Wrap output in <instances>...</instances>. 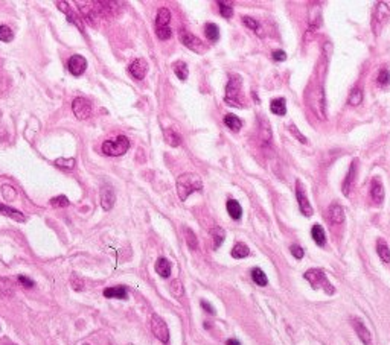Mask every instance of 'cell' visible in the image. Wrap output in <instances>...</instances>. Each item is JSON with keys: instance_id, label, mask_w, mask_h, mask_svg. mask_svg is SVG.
<instances>
[{"instance_id": "484cf974", "label": "cell", "mask_w": 390, "mask_h": 345, "mask_svg": "<svg viewBox=\"0 0 390 345\" xmlns=\"http://www.w3.org/2000/svg\"><path fill=\"white\" fill-rule=\"evenodd\" d=\"M224 125H226L230 131L236 133V131L241 130L242 122H241V119H239L238 116H235V114H226V116H224Z\"/></svg>"}, {"instance_id": "83f0119b", "label": "cell", "mask_w": 390, "mask_h": 345, "mask_svg": "<svg viewBox=\"0 0 390 345\" xmlns=\"http://www.w3.org/2000/svg\"><path fill=\"white\" fill-rule=\"evenodd\" d=\"M210 236H212V239H213V248L218 250L219 246H221V243L224 242V239H226L224 230H223L221 227H213V228L210 230Z\"/></svg>"}, {"instance_id": "277c9868", "label": "cell", "mask_w": 390, "mask_h": 345, "mask_svg": "<svg viewBox=\"0 0 390 345\" xmlns=\"http://www.w3.org/2000/svg\"><path fill=\"white\" fill-rule=\"evenodd\" d=\"M390 17V8L386 2H377L375 3V9H374V15H372V31L375 35H380L383 28L386 26V23Z\"/></svg>"}, {"instance_id": "44dd1931", "label": "cell", "mask_w": 390, "mask_h": 345, "mask_svg": "<svg viewBox=\"0 0 390 345\" xmlns=\"http://www.w3.org/2000/svg\"><path fill=\"white\" fill-rule=\"evenodd\" d=\"M156 273L160 277L168 278L171 276V263H169V260H166L165 257L157 259V262H156Z\"/></svg>"}, {"instance_id": "9c48e42d", "label": "cell", "mask_w": 390, "mask_h": 345, "mask_svg": "<svg viewBox=\"0 0 390 345\" xmlns=\"http://www.w3.org/2000/svg\"><path fill=\"white\" fill-rule=\"evenodd\" d=\"M296 198H297V203H299V208L302 211V214L305 216H311L312 214V207H311V203L306 196V192H305V187L302 184V181H296Z\"/></svg>"}, {"instance_id": "74e56055", "label": "cell", "mask_w": 390, "mask_h": 345, "mask_svg": "<svg viewBox=\"0 0 390 345\" xmlns=\"http://www.w3.org/2000/svg\"><path fill=\"white\" fill-rule=\"evenodd\" d=\"M169 290H171V293H173L176 298H180L182 295L185 293V289H183V284H182L180 280H174L173 283H171L169 284Z\"/></svg>"}, {"instance_id": "7402d4cb", "label": "cell", "mask_w": 390, "mask_h": 345, "mask_svg": "<svg viewBox=\"0 0 390 345\" xmlns=\"http://www.w3.org/2000/svg\"><path fill=\"white\" fill-rule=\"evenodd\" d=\"M377 253L384 263H390V248L384 239L377 240Z\"/></svg>"}, {"instance_id": "f907efd6", "label": "cell", "mask_w": 390, "mask_h": 345, "mask_svg": "<svg viewBox=\"0 0 390 345\" xmlns=\"http://www.w3.org/2000/svg\"><path fill=\"white\" fill-rule=\"evenodd\" d=\"M200 304H201V307H203V309H204V310H206L209 315H215V309H213V307H212V306H210V304H209L206 300H201V303H200Z\"/></svg>"}, {"instance_id": "d6a6232c", "label": "cell", "mask_w": 390, "mask_h": 345, "mask_svg": "<svg viewBox=\"0 0 390 345\" xmlns=\"http://www.w3.org/2000/svg\"><path fill=\"white\" fill-rule=\"evenodd\" d=\"M173 69H174V73H176L180 81H186L188 79V66H186V63L177 61V63L173 64Z\"/></svg>"}, {"instance_id": "1f68e13d", "label": "cell", "mask_w": 390, "mask_h": 345, "mask_svg": "<svg viewBox=\"0 0 390 345\" xmlns=\"http://www.w3.org/2000/svg\"><path fill=\"white\" fill-rule=\"evenodd\" d=\"M252 278L258 286H267L268 284V278L265 276V273L261 268H253L252 269Z\"/></svg>"}, {"instance_id": "e0dca14e", "label": "cell", "mask_w": 390, "mask_h": 345, "mask_svg": "<svg viewBox=\"0 0 390 345\" xmlns=\"http://www.w3.org/2000/svg\"><path fill=\"white\" fill-rule=\"evenodd\" d=\"M57 6H58L60 11H63V12L67 15V20H69L70 23H73L78 29L83 31V21H81V18L69 8V3H67V2H57Z\"/></svg>"}, {"instance_id": "f546056e", "label": "cell", "mask_w": 390, "mask_h": 345, "mask_svg": "<svg viewBox=\"0 0 390 345\" xmlns=\"http://www.w3.org/2000/svg\"><path fill=\"white\" fill-rule=\"evenodd\" d=\"M270 110L276 116H285L287 114V107H285V99L284 97H278L270 102Z\"/></svg>"}, {"instance_id": "816d5d0a", "label": "cell", "mask_w": 390, "mask_h": 345, "mask_svg": "<svg viewBox=\"0 0 390 345\" xmlns=\"http://www.w3.org/2000/svg\"><path fill=\"white\" fill-rule=\"evenodd\" d=\"M226 345H241V342L238 339H227L226 341Z\"/></svg>"}, {"instance_id": "f1b7e54d", "label": "cell", "mask_w": 390, "mask_h": 345, "mask_svg": "<svg viewBox=\"0 0 390 345\" xmlns=\"http://www.w3.org/2000/svg\"><path fill=\"white\" fill-rule=\"evenodd\" d=\"M204 35L210 43H216L219 40V28L215 23H207L204 26Z\"/></svg>"}, {"instance_id": "ab89813d", "label": "cell", "mask_w": 390, "mask_h": 345, "mask_svg": "<svg viewBox=\"0 0 390 345\" xmlns=\"http://www.w3.org/2000/svg\"><path fill=\"white\" fill-rule=\"evenodd\" d=\"M69 204H70V203H69V200L66 198L64 195H58V196H55V198L51 200V206L55 207V208H64V207H67Z\"/></svg>"}, {"instance_id": "30bf717a", "label": "cell", "mask_w": 390, "mask_h": 345, "mask_svg": "<svg viewBox=\"0 0 390 345\" xmlns=\"http://www.w3.org/2000/svg\"><path fill=\"white\" fill-rule=\"evenodd\" d=\"M351 323H352V327H354L357 336L360 338V341H361L364 345H374V341H372V335H371V332L368 330V327L364 326V323L361 321L360 318L352 316V318H351Z\"/></svg>"}, {"instance_id": "3957f363", "label": "cell", "mask_w": 390, "mask_h": 345, "mask_svg": "<svg viewBox=\"0 0 390 345\" xmlns=\"http://www.w3.org/2000/svg\"><path fill=\"white\" fill-rule=\"evenodd\" d=\"M242 84H241V78L239 76H230V81L227 82L226 87V96L224 101L230 105V107H242L244 101H242Z\"/></svg>"}, {"instance_id": "7dc6e473", "label": "cell", "mask_w": 390, "mask_h": 345, "mask_svg": "<svg viewBox=\"0 0 390 345\" xmlns=\"http://www.w3.org/2000/svg\"><path fill=\"white\" fill-rule=\"evenodd\" d=\"M18 283H20L23 287H26V289H32V287L35 286L34 280H31V278L26 277V276H18Z\"/></svg>"}, {"instance_id": "7a4b0ae2", "label": "cell", "mask_w": 390, "mask_h": 345, "mask_svg": "<svg viewBox=\"0 0 390 345\" xmlns=\"http://www.w3.org/2000/svg\"><path fill=\"white\" fill-rule=\"evenodd\" d=\"M130 149V140L125 136H117L113 140H105L102 143V152L108 157L124 155Z\"/></svg>"}, {"instance_id": "7bdbcfd3", "label": "cell", "mask_w": 390, "mask_h": 345, "mask_svg": "<svg viewBox=\"0 0 390 345\" xmlns=\"http://www.w3.org/2000/svg\"><path fill=\"white\" fill-rule=\"evenodd\" d=\"M12 38H14V34L8 26H0V41L9 43V41H12Z\"/></svg>"}, {"instance_id": "d6986e66", "label": "cell", "mask_w": 390, "mask_h": 345, "mask_svg": "<svg viewBox=\"0 0 390 345\" xmlns=\"http://www.w3.org/2000/svg\"><path fill=\"white\" fill-rule=\"evenodd\" d=\"M104 297L105 298H117V300H127L128 292L125 286H113L104 289Z\"/></svg>"}, {"instance_id": "4316f807", "label": "cell", "mask_w": 390, "mask_h": 345, "mask_svg": "<svg viewBox=\"0 0 390 345\" xmlns=\"http://www.w3.org/2000/svg\"><path fill=\"white\" fill-rule=\"evenodd\" d=\"M311 236L314 239V242L319 245V246H323L326 243V234H325V230L320 227V225H312L311 228Z\"/></svg>"}, {"instance_id": "5bb4252c", "label": "cell", "mask_w": 390, "mask_h": 345, "mask_svg": "<svg viewBox=\"0 0 390 345\" xmlns=\"http://www.w3.org/2000/svg\"><path fill=\"white\" fill-rule=\"evenodd\" d=\"M114 201H116V193L113 190V187L110 186H102L101 189V206L105 211L111 210L113 206H114Z\"/></svg>"}, {"instance_id": "ffe728a7", "label": "cell", "mask_w": 390, "mask_h": 345, "mask_svg": "<svg viewBox=\"0 0 390 345\" xmlns=\"http://www.w3.org/2000/svg\"><path fill=\"white\" fill-rule=\"evenodd\" d=\"M0 213L11 217V219H14V220H17V222H24V220H26V217H24V214L21 211H18V210H15L12 207H8L5 204H0Z\"/></svg>"}, {"instance_id": "f35d334b", "label": "cell", "mask_w": 390, "mask_h": 345, "mask_svg": "<svg viewBox=\"0 0 390 345\" xmlns=\"http://www.w3.org/2000/svg\"><path fill=\"white\" fill-rule=\"evenodd\" d=\"M377 81H378V84H380L381 87H387V85L390 84V71L383 67V69L380 70V73H378Z\"/></svg>"}, {"instance_id": "4fadbf2b", "label": "cell", "mask_w": 390, "mask_h": 345, "mask_svg": "<svg viewBox=\"0 0 390 345\" xmlns=\"http://www.w3.org/2000/svg\"><path fill=\"white\" fill-rule=\"evenodd\" d=\"M328 219L332 225H340L345 222V210L340 204L332 203L328 208Z\"/></svg>"}, {"instance_id": "52a82bcc", "label": "cell", "mask_w": 390, "mask_h": 345, "mask_svg": "<svg viewBox=\"0 0 390 345\" xmlns=\"http://www.w3.org/2000/svg\"><path fill=\"white\" fill-rule=\"evenodd\" d=\"M72 110L75 117L80 120H86L92 116V104L86 97H75L72 102Z\"/></svg>"}, {"instance_id": "60d3db41", "label": "cell", "mask_w": 390, "mask_h": 345, "mask_svg": "<svg viewBox=\"0 0 390 345\" xmlns=\"http://www.w3.org/2000/svg\"><path fill=\"white\" fill-rule=\"evenodd\" d=\"M2 195H3V198H5L6 201H12L15 196H17V192H15V189H14L12 186L5 184V186H2Z\"/></svg>"}, {"instance_id": "8d00e7d4", "label": "cell", "mask_w": 390, "mask_h": 345, "mask_svg": "<svg viewBox=\"0 0 390 345\" xmlns=\"http://www.w3.org/2000/svg\"><path fill=\"white\" fill-rule=\"evenodd\" d=\"M185 234H186V243L191 250H197L198 248V240L197 236L194 234V231L191 228H185Z\"/></svg>"}, {"instance_id": "b9f144b4", "label": "cell", "mask_w": 390, "mask_h": 345, "mask_svg": "<svg viewBox=\"0 0 390 345\" xmlns=\"http://www.w3.org/2000/svg\"><path fill=\"white\" fill-rule=\"evenodd\" d=\"M242 23L246 24V26H247L249 29H252V31H255V32H258V34H261L259 23H258L255 18H252V17H242Z\"/></svg>"}, {"instance_id": "4dcf8cb0", "label": "cell", "mask_w": 390, "mask_h": 345, "mask_svg": "<svg viewBox=\"0 0 390 345\" xmlns=\"http://www.w3.org/2000/svg\"><path fill=\"white\" fill-rule=\"evenodd\" d=\"M249 254H250L249 246L246 243H242V242H238L232 248V257L233 259H244V257H247Z\"/></svg>"}, {"instance_id": "8992f818", "label": "cell", "mask_w": 390, "mask_h": 345, "mask_svg": "<svg viewBox=\"0 0 390 345\" xmlns=\"http://www.w3.org/2000/svg\"><path fill=\"white\" fill-rule=\"evenodd\" d=\"M151 332L153 335L163 344H168L169 342V330H168V326L163 319L159 316V315H153L151 316Z\"/></svg>"}, {"instance_id": "e575fe53", "label": "cell", "mask_w": 390, "mask_h": 345, "mask_svg": "<svg viewBox=\"0 0 390 345\" xmlns=\"http://www.w3.org/2000/svg\"><path fill=\"white\" fill-rule=\"evenodd\" d=\"M361 101H363V90H361L360 87L352 88V91H351V94H349V97H348V102L355 107V105H360Z\"/></svg>"}, {"instance_id": "d590c367", "label": "cell", "mask_w": 390, "mask_h": 345, "mask_svg": "<svg viewBox=\"0 0 390 345\" xmlns=\"http://www.w3.org/2000/svg\"><path fill=\"white\" fill-rule=\"evenodd\" d=\"M216 5L219 6V14H221L224 18H232L233 17V8L229 2H216Z\"/></svg>"}, {"instance_id": "bcb514c9", "label": "cell", "mask_w": 390, "mask_h": 345, "mask_svg": "<svg viewBox=\"0 0 390 345\" xmlns=\"http://www.w3.org/2000/svg\"><path fill=\"white\" fill-rule=\"evenodd\" d=\"M290 251H291V254H292V257L294 259H302L303 257V254H305V251H303V248L302 246H299V245H291L290 246Z\"/></svg>"}, {"instance_id": "9a60e30c", "label": "cell", "mask_w": 390, "mask_h": 345, "mask_svg": "<svg viewBox=\"0 0 390 345\" xmlns=\"http://www.w3.org/2000/svg\"><path fill=\"white\" fill-rule=\"evenodd\" d=\"M77 5L81 6L80 11H81V14H83V18H84L87 23L93 24V20H96V17H98V9L93 8L95 3H93V2H81V0H78Z\"/></svg>"}, {"instance_id": "7c38bea8", "label": "cell", "mask_w": 390, "mask_h": 345, "mask_svg": "<svg viewBox=\"0 0 390 345\" xmlns=\"http://www.w3.org/2000/svg\"><path fill=\"white\" fill-rule=\"evenodd\" d=\"M128 71H130V75L134 78V79H143L145 75H146V71H148V64H146V61L143 58H137L134 60L130 67H128Z\"/></svg>"}, {"instance_id": "681fc988", "label": "cell", "mask_w": 390, "mask_h": 345, "mask_svg": "<svg viewBox=\"0 0 390 345\" xmlns=\"http://www.w3.org/2000/svg\"><path fill=\"white\" fill-rule=\"evenodd\" d=\"M290 131H291V134H294V137L296 138H299L302 143H306V138L299 133V131H296V128H294V125H290Z\"/></svg>"}, {"instance_id": "603a6c76", "label": "cell", "mask_w": 390, "mask_h": 345, "mask_svg": "<svg viewBox=\"0 0 390 345\" xmlns=\"http://www.w3.org/2000/svg\"><path fill=\"white\" fill-rule=\"evenodd\" d=\"M163 136H165L166 143L171 144V146H180L182 144V136L173 128H166L163 131Z\"/></svg>"}, {"instance_id": "5b68a950", "label": "cell", "mask_w": 390, "mask_h": 345, "mask_svg": "<svg viewBox=\"0 0 390 345\" xmlns=\"http://www.w3.org/2000/svg\"><path fill=\"white\" fill-rule=\"evenodd\" d=\"M303 277H305V280H308V281L311 283V286H312L314 289L323 287L328 293H332V292H334L331 283L328 281V278H326V276H325V273H323L322 269H309V271H306Z\"/></svg>"}, {"instance_id": "cb8c5ba5", "label": "cell", "mask_w": 390, "mask_h": 345, "mask_svg": "<svg viewBox=\"0 0 390 345\" xmlns=\"http://www.w3.org/2000/svg\"><path fill=\"white\" fill-rule=\"evenodd\" d=\"M171 21V12L168 8H160L156 17V28H166Z\"/></svg>"}, {"instance_id": "ac0fdd59", "label": "cell", "mask_w": 390, "mask_h": 345, "mask_svg": "<svg viewBox=\"0 0 390 345\" xmlns=\"http://www.w3.org/2000/svg\"><path fill=\"white\" fill-rule=\"evenodd\" d=\"M357 163H358V160H354V161H352V164H351V167H349V172H348V175H346V178H345V181H343V193H345L346 196L351 193V190H352V187H354V184H355Z\"/></svg>"}, {"instance_id": "6da1fadb", "label": "cell", "mask_w": 390, "mask_h": 345, "mask_svg": "<svg viewBox=\"0 0 390 345\" xmlns=\"http://www.w3.org/2000/svg\"><path fill=\"white\" fill-rule=\"evenodd\" d=\"M177 193L182 201H186L195 192L203 190V181L197 174H183L177 178Z\"/></svg>"}, {"instance_id": "ee69618b", "label": "cell", "mask_w": 390, "mask_h": 345, "mask_svg": "<svg viewBox=\"0 0 390 345\" xmlns=\"http://www.w3.org/2000/svg\"><path fill=\"white\" fill-rule=\"evenodd\" d=\"M70 284H72L73 289L78 290V292L84 289V281H83V278H81L80 276H77V274H72V277H70Z\"/></svg>"}, {"instance_id": "c3c4849f", "label": "cell", "mask_w": 390, "mask_h": 345, "mask_svg": "<svg viewBox=\"0 0 390 345\" xmlns=\"http://www.w3.org/2000/svg\"><path fill=\"white\" fill-rule=\"evenodd\" d=\"M272 57H273L275 61H285L287 60V54L284 51H275Z\"/></svg>"}, {"instance_id": "f5cc1de1", "label": "cell", "mask_w": 390, "mask_h": 345, "mask_svg": "<svg viewBox=\"0 0 390 345\" xmlns=\"http://www.w3.org/2000/svg\"><path fill=\"white\" fill-rule=\"evenodd\" d=\"M83 345H89V344H83Z\"/></svg>"}, {"instance_id": "8fae6325", "label": "cell", "mask_w": 390, "mask_h": 345, "mask_svg": "<svg viewBox=\"0 0 390 345\" xmlns=\"http://www.w3.org/2000/svg\"><path fill=\"white\" fill-rule=\"evenodd\" d=\"M67 69L73 76H81L87 69V61L81 55H73L67 61Z\"/></svg>"}, {"instance_id": "836d02e7", "label": "cell", "mask_w": 390, "mask_h": 345, "mask_svg": "<svg viewBox=\"0 0 390 345\" xmlns=\"http://www.w3.org/2000/svg\"><path fill=\"white\" fill-rule=\"evenodd\" d=\"M54 164L58 169H63V170H73V169H75L77 160L75 158H57L54 161Z\"/></svg>"}, {"instance_id": "d4e9b609", "label": "cell", "mask_w": 390, "mask_h": 345, "mask_svg": "<svg viewBox=\"0 0 390 345\" xmlns=\"http://www.w3.org/2000/svg\"><path fill=\"white\" fill-rule=\"evenodd\" d=\"M226 207H227V211H229V214H230L232 219H235V220H239V219H241V216H242V207H241V204H239L236 200H229V201L226 203Z\"/></svg>"}, {"instance_id": "ba28073f", "label": "cell", "mask_w": 390, "mask_h": 345, "mask_svg": "<svg viewBox=\"0 0 390 345\" xmlns=\"http://www.w3.org/2000/svg\"><path fill=\"white\" fill-rule=\"evenodd\" d=\"M180 41L188 47L191 49V51H194L195 54H201L206 51V47L203 46L204 43L198 38V37H195L194 34L188 32V31H182L180 32Z\"/></svg>"}, {"instance_id": "2e32d148", "label": "cell", "mask_w": 390, "mask_h": 345, "mask_svg": "<svg viewBox=\"0 0 390 345\" xmlns=\"http://www.w3.org/2000/svg\"><path fill=\"white\" fill-rule=\"evenodd\" d=\"M371 196L377 204H381L384 201V186L378 177L372 178L371 181Z\"/></svg>"}, {"instance_id": "f6af8a7d", "label": "cell", "mask_w": 390, "mask_h": 345, "mask_svg": "<svg viewBox=\"0 0 390 345\" xmlns=\"http://www.w3.org/2000/svg\"><path fill=\"white\" fill-rule=\"evenodd\" d=\"M156 35L159 37V40H169L171 35H173V31H171L169 26H166V28H156Z\"/></svg>"}, {"instance_id": "db71d44e", "label": "cell", "mask_w": 390, "mask_h": 345, "mask_svg": "<svg viewBox=\"0 0 390 345\" xmlns=\"http://www.w3.org/2000/svg\"><path fill=\"white\" fill-rule=\"evenodd\" d=\"M0 138H2V137H0Z\"/></svg>"}]
</instances>
